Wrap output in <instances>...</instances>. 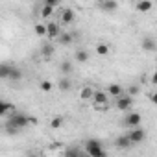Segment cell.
Here are the masks:
<instances>
[{
	"instance_id": "obj_1",
	"label": "cell",
	"mask_w": 157,
	"mask_h": 157,
	"mask_svg": "<svg viewBox=\"0 0 157 157\" xmlns=\"http://www.w3.org/2000/svg\"><path fill=\"white\" fill-rule=\"evenodd\" d=\"M37 120L35 118H32V117H28V115H24V113H13V115H10L8 117V124H6V128H15V129H24V128H28L30 124H35Z\"/></svg>"
},
{
	"instance_id": "obj_2",
	"label": "cell",
	"mask_w": 157,
	"mask_h": 157,
	"mask_svg": "<svg viewBox=\"0 0 157 157\" xmlns=\"http://www.w3.org/2000/svg\"><path fill=\"white\" fill-rule=\"evenodd\" d=\"M85 153L89 157H105V150L102 148L100 140H96V139H89L85 142Z\"/></svg>"
},
{
	"instance_id": "obj_3",
	"label": "cell",
	"mask_w": 157,
	"mask_h": 157,
	"mask_svg": "<svg viewBox=\"0 0 157 157\" xmlns=\"http://www.w3.org/2000/svg\"><path fill=\"white\" fill-rule=\"evenodd\" d=\"M107 104H109V93L107 91H94V96H93L94 109L96 111H105Z\"/></svg>"
},
{
	"instance_id": "obj_4",
	"label": "cell",
	"mask_w": 157,
	"mask_h": 157,
	"mask_svg": "<svg viewBox=\"0 0 157 157\" xmlns=\"http://www.w3.org/2000/svg\"><path fill=\"white\" fill-rule=\"evenodd\" d=\"M115 107L118 111H124V113L131 111L133 109V96L131 94H120V96H117L115 98Z\"/></svg>"
},
{
	"instance_id": "obj_5",
	"label": "cell",
	"mask_w": 157,
	"mask_h": 157,
	"mask_svg": "<svg viewBox=\"0 0 157 157\" xmlns=\"http://www.w3.org/2000/svg\"><path fill=\"white\" fill-rule=\"evenodd\" d=\"M140 122H142V117H140V113H135V111H128L126 117H124V120H122V124L126 128H129V129L131 128H139Z\"/></svg>"
},
{
	"instance_id": "obj_6",
	"label": "cell",
	"mask_w": 157,
	"mask_h": 157,
	"mask_svg": "<svg viewBox=\"0 0 157 157\" xmlns=\"http://www.w3.org/2000/svg\"><path fill=\"white\" fill-rule=\"evenodd\" d=\"M46 30H48V33H46V39H48V41H56V39L61 35V30H59V22H54V21L46 22Z\"/></svg>"
},
{
	"instance_id": "obj_7",
	"label": "cell",
	"mask_w": 157,
	"mask_h": 157,
	"mask_svg": "<svg viewBox=\"0 0 157 157\" xmlns=\"http://www.w3.org/2000/svg\"><path fill=\"white\" fill-rule=\"evenodd\" d=\"M128 135H129V139H131V144H140V142H144V139H146V131L140 129V128H131Z\"/></svg>"
},
{
	"instance_id": "obj_8",
	"label": "cell",
	"mask_w": 157,
	"mask_h": 157,
	"mask_svg": "<svg viewBox=\"0 0 157 157\" xmlns=\"http://www.w3.org/2000/svg\"><path fill=\"white\" fill-rule=\"evenodd\" d=\"M74 19H76V13H74V10H70V8H65V10H61V15H59V22L61 24H72L74 22Z\"/></svg>"
},
{
	"instance_id": "obj_9",
	"label": "cell",
	"mask_w": 157,
	"mask_h": 157,
	"mask_svg": "<svg viewBox=\"0 0 157 157\" xmlns=\"http://www.w3.org/2000/svg\"><path fill=\"white\" fill-rule=\"evenodd\" d=\"M115 144H117V148H120V150H128L129 146H133L128 133H126V135H118V137L115 139Z\"/></svg>"
},
{
	"instance_id": "obj_10",
	"label": "cell",
	"mask_w": 157,
	"mask_h": 157,
	"mask_svg": "<svg viewBox=\"0 0 157 157\" xmlns=\"http://www.w3.org/2000/svg\"><path fill=\"white\" fill-rule=\"evenodd\" d=\"M15 113V105L13 104H10V102H0V117H4V118H8L10 115H13Z\"/></svg>"
},
{
	"instance_id": "obj_11",
	"label": "cell",
	"mask_w": 157,
	"mask_h": 157,
	"mask_svg": "<svg viewBox=\"0 0 157 157\" xmlns=\"http://www.w3.org/2000/svg\"><path fill=\"white\" fill-rule=\"evenodd\" d=\"M140 46H142V50H146V52H155V50H157V43H155L153 37H144V39L140 41Z\"/></svg>"
},
{
	"instance_id": "obj_12",
	"label": "cell",
	"mask_w": 157,
	"mask_h": 157,
	"mask_svg": "<svg viewBox=\"0 0 157 157\" xmlns=\"http://www.w3.org/2000/svg\"><path fill=\"white\" fill-rule=\"evenodd\" d=\"M57 87H59V91H61V93H68V91L72 89V80H70L68 76H63V78H59Z\"/></svg>"
},
{
	"instance_id": "obj_13",
	"label": "cell",
	"mask_w": 157,
	"mask_h": 157,
	"mask_svg": "<svg viewBox=\"0 0 157 157\" xmlns=\"http://www.w3.org/2000/svg\"><path fill=\"white\" fill-rule=\"evenodd\" d=\"M93 96H94V89L85 85L82 91H80V100L82 102H93Z\"/></svg>"
},
{
	"instance_id": "obj_14",
	"label": "cell",
	"mask_w": 157,
	"mask_h": 157,
	"mask_svg": "<svg viewBox=\"0 0 157 157\" xmlns=\"http://www.w3.org/2000/svg\"><path fill=\"white\" fill-rule=\"evenodd\" d=\"M107 93H109V96H111V98H117V96L124 94V89H122V85H120V83H109Z\"/></svg>"
},
{
	"instance_id": "obj_15",
	"label": "cell",
	"mask_w": 157,
	"mask_h": 157,
	"mask_svg": "<svg viewBox=\"0 0 157 157\" xmlns=\"http://www.w3.org/2000/svg\"><path fill=\"white\" fill-rule=\"evenodd\" d=\"M100 8H102L104 11L111 13V11H115V10L118 8V2H117V0H102V2H100Z\"/></svg>"
},
{
	"instance_id": "obj_16",
	"label": "cell",
	"mask_w": 157,
	"mask_h": 157,
	"mask_svg": "<svg viewBox=\"0 0 157 157\" xmlns=\"http://www.w3.org/2000/svg\"><path fill=\"white\" fill-rule=\"evenodd\" d=\"M135 8H137L139 13H148V11L153 8V4H151V0H139Z\"/></svg>"
},
{
	"instance_id": "obj_17",
	"label": "cell",
	"mask_w": 157,
	"mask_h": 157,
	"mask_svg": "<svg viewBox=\"0 0 157 157\" xmlns=\"http://www.w3.org/2000/svg\"><path fill=\"white\" fill-rule=\"evenodd\" d=\"M54 52H56V48H54L52 43H44V44L41 46V54H43V57H52Z\"/></svg>"
},
{
	"instance_id": "obj_18",
	"label": "cell",
	"mask_w": 157,
	"mask_h": 157,
	"mask_svg": "<svg viewBox=\"0 0 157 157\" xmlns=\"http://www.w3.org/2000/svg\"><path fill=\"white\" fill-rule=\"evenodd\" d=\"M59 70H61V74H65V76H70V74H72V70H74V65H72V61H61V65H59Z\"/></svg>"
},
{
	"instance_id": "obj_19",
	"label": "cell",
	"mask_w": 157,
	"mask_h": 157,
	"mask_svg": "<svg viewBox=\"0 0 157 157\" xmlns=\"http://www.w3.org/2000/svg\"><path fill=\"white\" fill-rule=\"evenodd\" d=\"M8 80H11V82H21V80H22V72H21V68H17V67H11Z\"/></svg>"
},
{
	"instance_id": "obj_20",
	"label": "cell",
	"mask_w": 157,
	"mask_h": 157,
	"mask_svg": "<svg viewBox=\"0 0 157 157\" xmlns=\"http://www.w3.org/2000/svg\"><path fill=\"white\" fill-rule=\"evenodd\" d=\"M74 59H76L78 63H87V61H89V52H87V50H78V52L74 54Z\"/></svg>"
},
{
	"instance_id": "obj_21",
	"label": "cell",
	"mask_w": 157,
	"mask_h": 157,
	"mask_svg": "<svg viewBox=\"0 0 157 157\" xmlns=\"http://www.w3.org/2000/svg\"><path fill=\"white\" fill-rule=\"evenodd\" d=\"M33 32H35V35H37V37H46V33H48L46 24H43V22H37V24L33 26Z\"/></svg>"
},
{
	"instance_id": "obj_22",
	"label": "cell",
	"mask_w": 157,
	"mask_h": 157,
	"mask_svg": "<svg viewBox=\"0 0 157 157\" xmlns=\"http://www.w3.org/2000/svg\"><path fill=\"white\" fill-rule=\"evenodd\" d=\"M54 15V6H48V4H43V8H41V17L46 21V19H50Z\"/></svg>"
},
{
	"instance_id": "obj_23",
	"label": "cell",
	"mask_w": 157,
	"mask_h": 157,
	"mask_svg": "<svg viewBox=\"0 0 157 157\" xmlns=\"http://www.w3.org/2000/svg\"><path fill=\"white\" fill-rule=\"evenodd\" d=\"M72 39H74V35H72V33H61V35L57 37V41H59L61 44H65V46H67V44H70V43H72Z\"/></svg>"
},
{
	"instance_id": "obj_24",
	"label": "cell",
	"mask_w": 157,
	"mask_h": 157,
	"mask_svg": "<svg viewBox=\"0 0 157 157\" xmlns=\"http://www.w3.org/2000/svg\"><path fill=\"white\" fill-rule=\"evenodd\" d=\"M10 70H11V67L8 63H2V65H0V78H2V80H8Z\"/></svg>"
},
{
	"instance_id": "obj_25",
	"label": "cell",
	"mask_w": 157,
	"mask_h": 157,
	"mask_svg": "<svg viewBox=\"0 0 157 157\" xmlns=\"http://www.w3.org/2000/svg\"><path fill=\"white\" fill-rule=\"evenodd\" d=\"M52 87H54V83H52L50 80H43V82L39 83V89H41L43 93H50V91H52Z\"/></svg>"
},
{
	"instance_id": "obj_26",
	"label": "cell",
	"mask_w": 157,
	"mask_h": 157,
	"mask_svg": "<svg viewBox=\"0 0 157 157\" xmlns=\"http://www.w3.org/2000/svg\"><path fill=\"white\" fill-rule=\"evenodd\" d=\"M96 54H98V56H102V57H104V56H109V46H107V44H104V43H100V44L96 46Z\"/></svg>"
},
{
	"instance_id": "obj_27",
	"label": "cell",
	"mask_w": 157,
	"mask_h": 157,
	"mask_svg": "<svg viewBox=\"0 0 157 157\" xmlns=\"http://www.w3.org/2000/svg\"><path fill=\"white\" fill-rule=\"evenodd\" d=\"M63 126V117H56V118H52V122H50V128L52 129H59Z\"/></svg>"
},
{
	"instance_id": "obj_28",
	"label": "cell",
	"mask_w": 157,
	"mask_h": 157,
	"mask_svg": "<svg viewBox=\"0 0 157 157\" xmlns=\"http://www.w3.org/2000/svg\"><path fill=\"white\" fill-rule=\"evenodd\" d=\"M139 93H140V87H139V85H131V87L128 89V94H131L133 98H135V96H137Z\"/></svg>"
},
{
	"instance_id": "obj_29",
	"label": "cell",
	"mask_w": 157,
	"mask_h": 157,
	"mask_svg": "<svg viewBox=\"0 0 157 157\" xmlns=\"http://www.w3.org/2000/svg\"><path fill=\"white\" fill-rule=\"evenodd\" d=\"M82 153H83V151H82V150H78V148H70V150L65 151V155H74V157H76V155H82Z\"/></svg>"
},
{
	"instance_id": "obj_30",
	"label": "cell",
	"mask_w": 157,
	"mask_h": 157,
	"mask_svg": "<svg viewBox=\"0 0 157 157\" xmlns=\"http://www.w3.org/2000/svg\"><path fill=\"white\" fill-rule=\"evenodd\" d=\"M44 4H48V6H54V8H57L59 6V0H43Z\"/></svg>"
},
{
	"instance_id": "obj_31",
	"label": "cell",
	"mask_w": 157,
	"mask_h": 157,
	"mask_svg": "<svg viewBox=\"0 0 157 157\" xmlns=\"http://www.w3.org/2000/svg\"><path fill=\"white\" fill-rule=\"evenodd\" d=\"M150 100H151V104H155V105H157V91H155V93L150 96Z\"/></svg>"
},
{
	"instance_id": "obj_32",
	"label": "cell",
	"mask_w": 157,
	"mask_h": 157,
	"mask_svg": "<svg viewBox=\"0 0 157 157\" xmlns=\"http://www.w3.org/2000/svg\"><path fill=\"white\" fill-rule=\"evenodd\" d=\"M151 83L157 85V68H155V72H153V76H151Z\"/></svg>"
}]
</instances>
